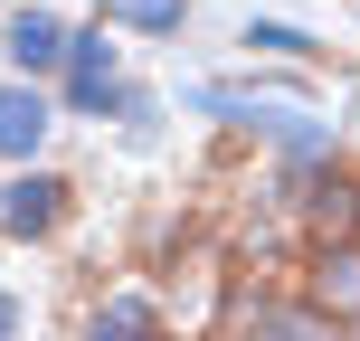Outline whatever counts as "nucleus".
I'll return each mask as SVG.
<instances>
[{
    "mask_svg": "<svg viewBox=\"0 0 360 341\" xmlns=\"http://www.w3.org/2000/svg\"><path fill=\"white\" fill-rule=\"evenodd\" d=\"M199 114H218V124L256 133V143H275L285 162H332V124L304 105H275V95H247V86H190Z\"/></svg>",
    "mask_w": 360,
    "mask_h": 341,
    "instance_id": "obj_1",
    "label": "nucleus"
},
{
    "mask_svg": "<svg viewBox=\"0 0 360 341\" xmlns=\"http://www.w3.org/2000/svg\"><path fill=\"white\" fill-rule=\"evenodd\" d=\"M67 105L76 114H114V86H124V76H114V38L105 29H67Z\"/></svg>",
    "mask_w": 360,
    "mask_h": 341,
    "instance_id": "obj_2",
    "label": "nucleus"
},
{
    "mask_svg": "<svg viewBox=\"0 0 360 341\" xmlns=\"http://www.w3.org/2000/svg\"><path fill=\"white\" fill-rule=\"evenodd\" d=\"M57 218H67V180L57 171H19L0 190V237H57Z\"/></svg>",
    "mask_w": 360,
    "mask_h": 341,
    "instance_id": "obj_3",
    "label": "nucleus"
},
{
    "mask_svg": "<svg viewBox=\"0 0 360 341\" xmlns=\"http://www.w3.org/2000/svg\"><path fill=\"white\" fill-rule=\"evenodd\" d=\"M38 143H48V95L19 76V86H0V162L29 171V162H38Z\"/></svg>",
    "mask_w": 360,
    "mask_h": 341,
    "instance_id": "obj_4",
    "label": "nucleus"
},
{
    "mask_svg": "<svg viewBox=\"0 0 360 341\" xmlns=\"http://www.w3.org/2000/svg\"><path fill=\"white\" fill-rule=\"evenodd\" d=\"M10 67L29 76V86H38V76H57V67H67V19L19 10V19H10Z\"/></svg>",
    "mask_w": 360,
    "mask_h": 341,
    "instance_id": "obj_5",
    "label": "nucleus"
},
{
    "mask_svg": "<svg viewBox=\"0 0 360 341\" xmlns=\"http://www.w3.org/2000/svg\"><path fill=\"white\" fill-rule=\"evenodd\" d=\"M247 341H351L323 304H256L247 313Z\"/></svg>",
    "mask_w": 360,
    "mask_h": 341,
    "instance_id": "obj_6",
    "label": "nucleus"
},
{
    "mask_svg": "<svg viewBox=\"0 0 360 341\" xmlns=\"http://www.w3.org/2000/svg\"><path fill=\"white\" fill-rule=\"evenodd\" d=\"M86 341H162V313H152V294H114V304L86 323Z\"/></svg>",
    "mask_w": 360,
    "mask_h": 341,
    "instance_id": "obj_7",
    "label": "nucleus"
},
{
    "mask_svg": "<svg viewBox=\"0 0 360 341\" xmlns=\"http://www.w3.org/2000/svg\"><path fill=\"white\" fill-rule=\"evenodd\" d=\"M323 313H332V323L360 313V247H332L323 256Z\"/></svg>",
    "mask_w": 360,
    "mask_h": 341,
    "instance_id": "obj_8",
    "label": "nucleus"
},
{
    "mask_svg": "<svg viewBox=\"0 0 360 341\" xmlns=\"http://www.w3.org/2000/svg\"><path fill=\"white\" fill-rule=\"evenodd\" d=\"M105 19L152 29V38H180V29H190V0H105Z\"/></svg>",
    "mask_w": 360,
    "mask_h": 341,
    "instance_id": "obj_9",
    "label": "nucleus"
},
{
    "mask_svg": "<svg viewBox=\"0 0 360 341\" xmlns=\"http://www.w3.org/2000/svg\"><path fill=\"white\" fill-rule=\"evenodd\" d=\"M247 48H266V57H313V38L294 29V19H247Z\"/></svg>",
    "mask_w": 360,
    "mask_h": 341,
    "instance_id": "obj_10",
    "label": "nucleus"
},
{
    "mask_svg": "<svg viewBox=\"0 0 360 341\" xmlns=\"http://www.w3.org/2000/svg\"><path fill=\"white\" fill-rule=\"evenodd\" d=\"M114 124H124V133H152V124H162V105H152L143 86H114Z\"/></svg>",
    "mask_w": 360,
    "mask_h": 341,
    "instance_id": "obj_11",
    "label": "nucleus"
},
{
    "mask_svg": "<svg viewBox=\"0 0 360 341\" xmlns=\"http://www.w3.org/2000/svg\"><path fill=\"white\" fill-rule=\"evenodd\" d=\"M0 341H19V304H10V294H0Z\"/></svg>",
    "mask_w": 360,
    "mask_h": 341,
    "instance_id": "obj_12",
    "label": "nucleus"
}]
</instances>
